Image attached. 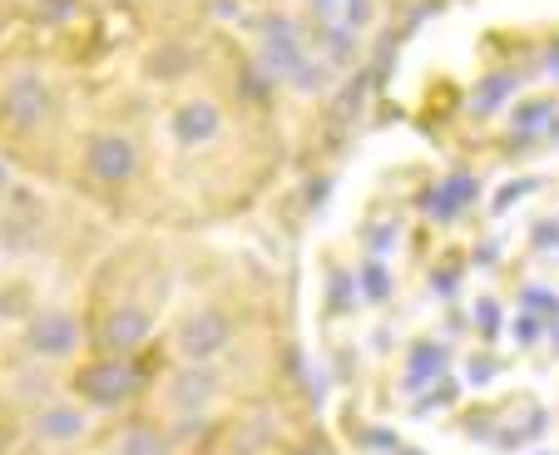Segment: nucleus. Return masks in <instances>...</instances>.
<instances>
[{
    "label": "nucleus",
    "mask_w": 559,
    "mask_h": 455,
    "mask_svg": "<svg viewBox=\"0 0 559 455\" xmlns=\"http://www.w3.org/2000/svg\"><path fill=\"white\" fill-rule=\"evenodd\" d=\"M85 164L99 183H129L139 169V148L124 134H95L85 148Z\"/></svg>",
    "instance_id": "1"
},
{
    "label": "nucleus",
    "mask_w": 559,
    "mask_h": 455,
    "mask_svg": "<svg viewBox=\"0 0 559 455\" xmlns=\"http://www.w3.org/2000/svg\"><path fill=\"white\" fill-rule=\"evenodd\" d=\"M233 342V322L223 318L218 308H203V312H193L189 322L179 327V351L189 361H209V357H218L223 347Z\"/></svg>",
    "instance_id": "2"
},
{
    "label": "nucleus",
    "mask_w": 559,
    "mask_h": 455,
    "mask_svg": "<svg viewBox=\"0 0 559 455\" xmlns=\"http://www.w3.org/2000/svg\"><path fill=\"white\" fill-rule=\"evenodd\" d=\"M74 386H80V396H90V402L99 406H115L119 396L134 392V367H129L124 357H105V361H90L80 376H74Z\"/></svg>",
    "instance_id": "3"
},
{
    "label": "nucleus",
    "mask_w": 559,
    "mask_h": 455,
    "mask_svg": "<svg viewBox=\"0 0 559 455\" xmlns=\"http://www.w3.org/2000/svg\"><path fill=\"white\" fill-rule=\"evenodd\" d=\"M45 115H50V89H45L40 80L21 74V80L5 85V95H0V119H5V124L31 129V124H40Z\"/></svg>",
    "instance_id": "4"
},
{
    "label": "nucleus",
    "mask_w": 559,
    "mask_h": 455,
    "mask_svg": "<svg viewBox=\"0 0 559 455\" xmlns=\"http://www.w3.org/2000/svg\"><path fill=\"white\" fill-rule=\"evenodd\" d=\"M144 337H148V312L134 308V302H119V308L99 322V342H105L109 351H119V357L144 347Z\"/></svg>",
    "instance_id": "5"
},
{
    "label": "nucleus",
    "mask_w": 559,
    "mask_h": 455,
    "mask_svg": "<svg viewBox=\"0 0 559 455\" xmlns=\"http://www.w3.org/2000/svg\"><path fill=\"white\" fill-rule=\"evenodd\" d=\"M218 129H223V115L213 99H189V105L174 109V134H179V144H209Z\"/></svg>",
    "instance_id": "6"
},
{
    "label": "nucleus",
    "mask_w": 559,
    "mask_h": 455,
    "mask_svg": "<svg viewBox=\"0 0 559 455\" xmlns=\"http://www.w3.org/2000/svg\"><path fill=\"white\" fill-rule=\"evenodd\" d=\"M74 342H80V327L70 312H40L31 322V347L45 357H64V351H74Z\"/></svg>",
    "instance_id": "7"
},
{
    "label": "nucleus",
    "mask_w": 559,
    "mask_h": 455,
    "mask_svg": "<svg viewBox=\"0 0 559 455\" xmlns=\"http://www.w3.org/2000/svg\"><path fill=\"white\" fill-rule=\"evenodd\" d=\"M169 396H174V406H179V416H199L213 396V376L209 371H183Z\"/></svg>",
    "instance_id": "8"
},
{
    "label": "nucleus",
    "mask_w": 559,
    "mask_h": 455,
    "mask_svg": "<svg viewBox=\"0 0 559 455\" xmlns=\"http://www.w3.org/2000/svg\"><path fill=\"white\" fill-rule=\"evenodd\" d=\"M35 431H40L45 441H74V435L85 431V416L74 411V406H50V411L35 416Z\"/></svg>",
    "instance_id": "9"
},
{
    "label": "nucleus",
    "mask_w": 559,
    "mask_h": 455,
    "mask_svg": "<svg viewBox=\"0 0 559 455\" xmlns=\"http://www.w3.org/2000/svg\"><path fill=\"white\" fill-rule=\"evenodd\" d=\"M119 455H169V441L154 431V426H129L124 445H119Z\"/></svg>",
    "instance_id": "10"
},
{
    "label": "nucleus",
    "mask_w": 559,
    "mask_h": 455,
    "mask_svg": "<svg viewBox=\"0 0 559 455\" xmlns=\"http://www.w3.org/2000/svg\"><path fill=\"white\" fill-rule=\"evenodd\" d=\"M302 455H328V445H307V451Z\"/></svg>",
    "instance_id": "11"
},
{
    "label": "nucleus",
    "mask_w": 559,
    "mask_h": 455,
    "mask_svg": "<svg viewBox=\"0 0 559 455\" xmlns=\"http://www.w3.org/2000/svg\"><path fill=\"white\" fill-rule=\"evenodd\" d=\"M5 179H11V173H5V164H0V193H5Z\"/></svg>",
    "instance_id": "12"
}]
</instances>
